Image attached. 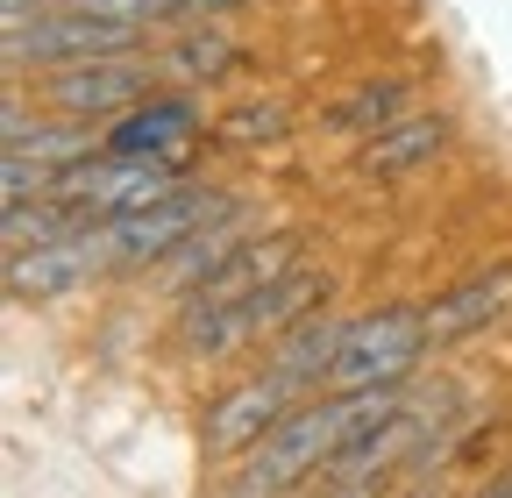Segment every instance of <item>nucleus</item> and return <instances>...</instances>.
I'll return each mask as SVG.
<instances>
[{
  "instance_id": "f257e3e1",
  "label": "nucleus",
  "mask_w": 512,
  "mask_h": 498,
  "mask_svg": "<svg viewBox=\"0 0 512 498\" xmlns=\"http://www.w3.org/2000/svg\"><path fill=\"white\" fill-rule=\"evenodd\" d=\"M370 399H377V385H370V392H328L320 406L285 413L264 442L242 456V470L228 477V491H242V498H256V491H292V484H306L313 470H328V463L342 456V442H349V427L370 413Z\"/></svg>"
},
{
  "instance_id": "f03ea898",
  "label": "nucleus",
  "mask_w": 512,
  "mask_h": 498,
  "mask_svg": "<svg viewBox=\"0 0 512 498\" xmlns=\"http://www.w3.org/2000/svg\"><path fill=\"white\" fill-rule=\"evenodd\" d=\"M434 349L427 335V306H377V314H356L342 328L328 392H370V385H399L406 370Z\"/></svg>"
},
{
  "instance_id": "7ed1b4c3",
  "label": "nucleus",
  "mask_w": 512,
  "mask_h": 498,
  "mask_svg": "<svg viewBox=\"0 0 512 498\" xmlns=\"http://www.w3.org/2000/svg\"><path fill=\"white\" fill-rule=\"evenodd\" d=\"M136 43H143V22H107V15H86L72 0H57V8L29 15V22H8V72H57V65L114 57Z\"/></svg>"
},
{
  "instance_id": "20e7f679",
  "label": "nucleus",
  "mask_w": 512,
  "mask_h": 498,
  "mask_svg": "<svg viewBox=\"0 0 512 498\" xmlns=\"http://www.w3.org/2000/svg\"><path fill=\"white\" fill-rule=\"evenodd\" d=\"M221 214H235V200L200 193V185H178V193L157 200V207H136V214L100 221L107 228V257L114 264H164L178 242H192V235H200L207 221H221Z\"/></svg>"
},
{
  "instance_id": "39448f33",
  "label": "nucleus",
  "mask_w": 512,
  "mask_h": 498,
  "mask_svg": "<svg viewBox=\"0 0 512 498\" xmlns=\"http://www.w3.org/2000/svg\"><path fill=\"white\" fill-rule=\"evenodd\" d=\"M285 399H292V385L278 378V370H264V378H242V385H228L221 399H207L200 456H207V463H242V456L285 420Z\"/></svg>"
},
{
  "instance_id": "423d86ee",
  "label": "nucleus",
  "mask_w": 512,
  "mask_h": 498,
  "mask_svg": "<svg viewBox=\"0 0 512 498\" xmlns=\"http://www.w3.org/2000/svg\"><path fill=\"white\" fill-rule=\"evenodd\" d=\"M114 264L107 257V228H79V235H57V242H29V249H8V292L15 299H64L93 285V271Z\"/></svg>"
},
{
  "instance_id": "0eeeda50",
  "label": "nucleus",
  "mask_w": 512,
  "mask_h": 498,
  "mask_svg": "<svg viewBox=\"0 0 512 498\" xmlns=\"http://www.w3.org/2000/svg\"><path fill=\"white\" fill-rule=\"evenodd\" d=\"M150 93V72L143 65H121V50L114 57H79V65H57L43 79V100L64 114V121H93V114H121V107H136Z\"/></svg>"
},
{
  "instance_id": "6e6552de",
  "label": "nucleus",
  "mask_w": 512,
  "mask_h": 498,
  "mask_svg": "<svg viewBox=\"0 0 512 498\" xmlns=\"http://www.w3.org/2000/svg\"><path fill=\"white\" fill-rule=\"evenodd\" d=\"M448 136H456V121H448L441 107L434 114H399V121H384L377 136H363L356 171L363 178H413V171H427L448 150Z\"/></svg>"
},
{
  "instance_id": "1a4fd4ad",
  "label": "nucleus",
  "mask_w": 512,
  "mask_h": 498,
  "mask_svg": "<svg viewBox=\"0 0 512 498\" xmlns=\"http://www.w3.org/2000/svg\"><path fill=\"white\" fill-rule=\"evenodd\" d=\"M498 314H512V264L470 271V278L448 285L441 299H427V335H434V342H463V335L491 328Z\"/></svg>"
},
{
  "instance_id": "9d476101",
  "label": "nucleus",
  "mask_w": 512,
  "mask_h": 498,
  "mask_svg": "<svg viewBox=\"0 0 512 498\" xmlns=\"http://www.w3.org/2000/svg\"><path fill=\"white\" fill-rule=\"evenodd\" d=\"M278 271H292V235H242L207 271V285H192L185 299H249V292H264Z\"/></svg>"
},
{
  "instance_id": "9b49d317",
  "label": "nucleus",
  "mask_w": 512,
  "mask_h": 498,
  "mask_svg": "<svg viewBox=\"0 0 512 498\" xmlns=\"http://www.w3.org/2000/svg\"><path fill=\"white\" fill-rule=\"evenodd\" d=\"M342 328L349 321H328V314H299L285 328V342L271 349V370L292 385V392H328V370H335V349H342Z\"/></svg>"
},
{
  "instance_id": "f8f14e48",
  "label": "nucleus",
  "mask_w": 512,
  "mask_h": 498,
  "mask_svg": "<svg viewBox=\"0 0 512 498\" xmlns=\"http://www.w3.org/2000/svg\"><path fill=\"white\" fill-rule=\"evenodd\" d=\"M192 136H200V114H192L185 100H136V114L114 121L107 150H143V157H171V164H185Z\"/></svg>"
},
{
  "instance_id": "ddd939ff",
  "label": "nucleus",
  "mask_w": 512,
  "mask_h": 498,
  "mask_svg": "<svg viewBox=\"0 0 512 498\" xmlns=\"http://www.w3.org/2000/svg\"><path fill=\"white\" fill-rule=\"evenodd\" d=\"M320 299H328V271H306V264H292V271H278L264 292H249L242 306H249L256 335H285L299 314H313Z\"/></svg>"
},
{
  "instance_id": "4468645a",
  "label": "nucleus",
  "mask_w": 512,
  "mask_h": 498,
  "mask_svg": "<svg viewBox=\"0 0 512 498\" xmlns=\"http://www.w3.org/2000/svg\"><path fill=\"white\" fill-rule=\"evenodd\" d=\"M8 150H15V157H36V164H50V171H72V164H86L100 143H93V129H79V121H64V129H29V114L8 107Z\"/></svg>"
},
{
  "instance_id": "2eb2a0df",
  "label": "nucleus",
  "mask_w": 512,
  "mask_h": 498,
  "mask_svg": "<svg viewBox=\"0 0 512 498\" xmlns=\"http://www.w3.org/2000/svg\"><path fill=\"white\" fill-rule=\"evenodd\" d=\"M242 235H235V214H221V221H207L200 235H192V242H178L171 249V257H164V292H192V285H207V271L228 257V249H235Z\"/></svg>"
},
{
  "instance_id": "dca6fc26",
  "label": "nucleus",
  "mask_w": 512,
  "mask_h": 498,
  "mask_svg": "<svg viewBox=\"0 0 512 498\" xmlns=\"http://www.w3.org/2000/svg\"><path fill=\"white\" fill-rule=\"evenodd\" d=\"M406 79H370V86H356L349 100H335L328 107V129L335 136H377L384 129V121H399L406 114Z\"/></svg>"
},
{
  "instance_id": "f3484780",
  "label": "nucleus",
  "mask_w": 512,
  "mask_h": 498,
  "mask_svg": "<svg viewBox=\"0 0 512 498\" xmlns=\"http://www.w3.org/2000/svg\"><path fill=\"white\" fill-rule=\"evenodd\" d=\"M285 129H292V114H285L278 100H256V107H235V114L221 121V143L249 150V143H278Z\"/></svg>"
},
{
  "instance_id": "a211bd4d",
  "label": "nucleus",
  "mask_w": 512,
  "mask_h": 498,
  "mask_svg": "<svg viewBox=\"0 0 512 498\" xmlns=\"http://www.w3.org/2000/svg\"><path fill=\"white\" fill-rule=\"evenodd\" d=\"M164 57H171V72H178V79H214V72H228V57H235V50H228V36H178Z\"/></svg>"
},
{
  "instance_id": "6ab92c4d",
  "label": "nucleus",
  "mask_w": 512,
  "mask_h": 498,
  "mask_svg": "<svg viewBox=\"0 0 512 498\" xmlns=\"http://www.w3.org/2000/svg\"><path fill=\"white\" fill-rule=\"evenodd\" d=\"M171 15H221V8H242V0H164Z\"/></svg>"
},
{
  "instance_id": "aec40b11",
  "label": "nucleus",
  "mask_w": 512,
  "mask_h": 498,
  "mask_svg": "<svg viewBox=\"0 0 512 498\" xmlns=\"http://www.w3.org/2000/svg\"><path fill=\"white\" fill-rule=\"evenodd\" d=\"M8 8V22H29V15H43V8H57V0H0Z\"/></svg>"
},
{
  "instance_id": "412c9836",
  "label": "nucleus",
  "mask_w": 512,
  "mask_h": 498,
  "mask_svg": "<svg viewBox=\"0 0 512 498\" xmlns=\"http://www.w3.org/2000/svg\"><path fill=\"white\" fill-rule=\"evenodd\" d=\"M491 491H512V477H498V484H491Z\"/></svg>"
}]
</instances>
